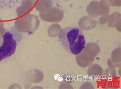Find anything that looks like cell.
Wrapping results in <instances>:
<instances>
[{"instance_id":"1","label":"cell","mask_w":121,"mask_h":89,"mask_svg":"<svg viewBox=\"0 0 121 89\" xmlns=\"http://www.w3.org/2000/svg\"><path fill=\"white\" fill-rule=\"evenodd\" d=\"M58 39L64 49L74 55L80 53L86 44L84 34L80 28L76 27L62 28Z\"/></svg>"},{"instance_id":"2","label":"cell","mask_w":121,"mask_h":89,"mask_svg":"<svg viewBox=\"0 0 121 89\" xmlns=\"http://www.w3.org/2000/svg\"><path fill=\"white\" fill-rule=\"evenodd\" d=\"M100 51V47L96 43L88 42L85 44L83 50L76 55V61L78 65L82 68L88 67L93 64Z\"/></svg>"},{"instance_id":"3","label":"cell","mask_w":121,"mask_h":89,"mask_svg":"<svg viewBox=\"0 0 121 89\" xmlns=\"http://www.w3.org/2000/svg\"><path fill=\"white\" fill-rule=\"evenodd\" d=\"M39 20L35 14H27L16 20L14 23L15 30L20 33H32L39 28Z\"/></svg>"},{"instance_id":"4","label":"cell","mask_w":121,"mask_h":89,"mask_svg":"<svg viewBox=\"0 0 121 89\" xmlns=\"http://www.w3.org/2000/svg\"><path fill=\"white\" fill-rule=\"evenodd\" d=\"M3 43L0 46V62L13 55L17 49V43L13 35L6 32L2 35Z\"/></svg>"},{"instance_id":"5","label":"cell","mask_w":121,"mask_h":89,"mask_svg":"<svg viewBox=\"0 0 121 89\" xmlns=\"http://www.w3.org/2000/svg\"><path fill=\"white\" fill-rule=\"evenodd\" d=\"M39 16L43 21L52 23H59L64 17V13L60 9L52 7L48 10L39 13Z\"/></svg>"},{"instance_id":"6","label":"cell","mask_w":121,"mask_h":89,"mask_svg":"<svg viewBox=\"0 0 121 89\" xmlns=\"http://www.w3.org/2000/svg\"><path fill=\"white\" fill-rule=\"evenodd\" d=\"M98 21L95 18L90 16H84L81 17L78 22L79 28L83 31H90L97 27Z\"/></svg>"},{"instance_id":"7","label":"cell","mask_w":121,"mask_h":89,"mask_svg":"<svg viewBox=\"0 0 121 89\" xmlns=\"http://www.w3.org/2000/svg\"><path fill=\"white\" fill-rule=\"evenodd\" d=\"M110 28H115L117 31H121V14L119 12H114L108 15L107 23Z\"/></svg>"},{"instance_id":"8","label":"cell","mask_w":121,"mask_h":89,"mask_svg":"<svg viewBox=\"0 0 121 89\" xmlns=\"http://www.w3.org/2000/svg\"><path fill=\"white\" fill-rule=\"evenodd\" d=\"M86 12L88 16L95 18L101 15L99 2L93 1L89 3L86 7Z\"/></svg>"},{"instance_id":"9","label":"cell","mask_w":121,"mask_h":89,"mask_svg":"<svg viewBox=\"0 0 121 89\" xmlns=\"http://www.w3.org/2000/svg\"><path fill=\"white\" fill-rule=\"evenodd\" d=\"M34 5L32 0H24L22 4L17 9V14L18 17L23 16L24 15L28 14Z\"/></svg>"},{"instance_id":"10","label":"cell","mask_w":121,"mask_h":89,"mask_svg":"<svg viewBox=\"0 0 121 89\" xmlns=\"http://www.w3.org/2000/svg\"><path fill=\"white\" fill-rule=\"evenodd\" d=\"M43 73L36 69H31L27 74V78L32 83H39L43 79Z\"/></svg>"},{"instance_id":"11","label":"cell","mask_w":121,"mask_h":89,"mask_svg":"<svg viewBox=\"0 0 121 89\" xmlns=\"http://www.w3.org/2000/svg\"><path fill=\"white\" fill-rule=\"evenodd\" d=\"M103 73V69L101 66L97 63L91 64L88 66L87 74L91 77H98L102 75Z\"/></svg>"},{"instance_id":"12","label":"cell","mask_w":121,"mask_h":89,"mask_svg":"<svg viewBox=\"0 0 121 89\" xmlns=\"http://www.w3.org/2000/svg\"><path fill=\"white\" fill-rule=\"evenodd\" d=\"M53 7V3L51 0H39L35 6L36 10L42 12Z\"/></svg>"},{"instance_id":"13","label":"cell","mask_w":121,"mask_h":89,"mask_svg":"<svg viewBox=\"0 0 121 89\" xmlns=\"http://www.w3.org/2000/svg\"><path fill=\"white\" fill-rule=\"evenodd\" d=\"M61 27L57 23L51 24L48 29V35L51 38H56L58 37L59 34L61 30Z\"/></svg>"},{"instance_id":"14","label":"cell","mask_w":121,"mask_h":89,"mask_svg":"<svg viewBox=\"0 0 121 89\" xmlns=\"http://www.w3.org/2000/svg\"><path fill=\"white\" fill-rule=\"evenodd\" d=\"M101 15H109L110 5L107 0H101L99 1Z\"/></svg>"},{"instance_id":"15","label":"cell","mask_w":121,"mask_h":89,"mask_svg":"<svg viewBox=\"0 0 121 89\" xmlns=\"http://www.w3.org/2000/svg\"><path fill=\"white\" fill-rule=\"evenodd\" d=\"M121 47H117V48L114 49L111 53V61L114 63H121Z\"/></svg>"},{"instance_id":"16","label":"cell","mask_w":121,"mask_h":89,"mask_svg":"<svg viewBox=\"0 0 121 89\" xmlns=\"http://www.w3.org/2000/svg\"><path fill=\"white\" fill-rule=\"evenodd\" d=\"M108 1L112 7H120L121 6V0H109Z\"/></svg>"},{"instance_id":"17","label":"cell","mask_w":121,"mask_h":89,"mask_svg":"<svg viewBox=\"0 0 121 89\" xmlns=\"http://www.w3.org/2000/svg\"><path fill=\"white\" fill-rule=\"evenodd\" d=\"M108 15H101V16L99 19V23L100 24H107L108 19Z\"/></svg>"},{"instance_id":"18","label":"cell","mask_w":121,"mask_h":89,"mask_svg":"<svg viewBox=\"0 0 121 89\" xmlns=\"http://www.w3.org/2000/svg\"><path fill=\"white\" fill-rule=\"evenodd\" d=\"M80 89H94V87L92 84L90 82H86L83 84L80 88Z\"/></svg>"},{"instance_id":"19","label":"cell","mask_w":121,"mask_h":89,"mask_svg":"<svg viewBox=\"0 0 121 89\" xmlns=\"http://www.w3.org/2000/svg\"><path fill=\"white\" fill-rule=\"evenodd\" d=\"M5 31V28H4V23L2 21L1 18H0V34L3 35L4 34Z\"/></svg>"},{"instance_id":"20","label":"cell","mask_w":121,"mask_h":89,"mask_svg":"<svg viewBox=\"0 0 121 89\" xmlns=\"http://www.w3.org/2000/svg\"><path fill=\"white\" fill-rule=\"evenodd\" d=\"M3 43V37L2 35L0 34V46L2 45Z\"/></svg>"},{"instance_id":"21","label":"cell","mask_w":121,"mask_h":89,"mask_svg":"<svg viewBox=\"0 0 121 89\" xmlns=\"http://www.w3.org/2000/svg\"><path fill=\"white\" fill-rule=\"evenodd\" d=\"M107 1H109V0H107Z\"/></svg>"}]
</instances>
